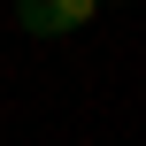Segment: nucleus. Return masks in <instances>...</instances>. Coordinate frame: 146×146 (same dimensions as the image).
I'll return each mask as SVG.
<instances>
[{
  "label": "nucleus",
  "instance_id": "f257e3e1",
  "mask_svg": "<svg viewBox=\"0 0 146 146\" xmlns=\"http://www.w3.org/2000/svg\"><path fill=\"white\" fill-rule=\"evenodd\" d=\"M100 15V0H15V23L31 31V38H69V31H85Z\"/></svg>",
  "mask_w": 146,
  "mask_h": 146
}]
</instances>
